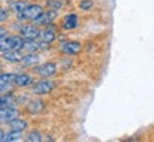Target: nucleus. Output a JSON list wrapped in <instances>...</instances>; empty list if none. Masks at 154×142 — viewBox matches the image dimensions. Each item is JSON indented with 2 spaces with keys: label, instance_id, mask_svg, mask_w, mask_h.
Segmentation results:
<instances>
[{
  "label": "nucleus",
  "instance_id": "14",
  "mask_svg": "<svg viewBox=\"0 0 154 142\" xmlns=\"http://www.w3.org/2000/svg\"><path fill=\"white\" fill-rule=\"evenodd\" d=\"M14 105V97L11 94L9 95H0V111L6 107H13Z\"/></svg>",
  "mask_w": 154,
  "mask_h": 142
},
{
  "label": "nucleus",
  "instance_id": "13",
  "mask_svg": "<svg viewBox=\"0 0 154 142\" xmlns=\"http://www.w3.org/2000/svg\"><path fill=\"white\" fill-rule=\"evenodd\" d=\"M9 127L11 128V131H19V132H23L24 129L27 128V122L24 119L20 118H14L11 121H9Z\"/></svg>",
  "mask_w": 154,
  "mask_h": 142
},
{
  "label": "nucleus",
  "instance_id": "4",
  "mask_svg": "<svg viewBox=\"0 0 154 142\" xmlns=\"http://www.w3.org/2000/svg\"><path fill=\"white\" fill-rule=\"evenodd\" d=\"M35 73H37L38 76L44 77V78H50V77L55 76L57 66L54 63H44L42 66L35 67Z\"/></svg>",
  "mask_w": 154,
  "mask_h": 142
},
{
  "label": "nucleus",
  "instance_id": "25",
  "mask_svg": "<svg viewBox=\"0 0 154 142\" xmlns=\"http://www.w3.org/2000/svg\"><path fill=\"white\" fill-rule=\"evenodd\" d=\"M6 40H7V36H5V34H0V50H2V47L5 46Z\"/></svg>",
  "mask_w": 154,
  "mask_h": 142
},
{
  "label": "nucleus",
  "instance_id": "7",
  "mask_svg": "<svg viewBox=\"0 0 154 142\" xmlns=\"http://www.w3.org/2000/svg\"><path fill=\"white\" fill-rule=\"evenodd\" d=\"M20 115V111L14 107H6L0 111V122H9L11 119L17 118Z\"/></svg>",
  "mask_w": 154,
  "mask_h": 142
},
{
  "label": "nucleus",
  "instance_id": "23",
  "mask_svg": "<svg viewBox=\"0 0 154 142\" xmlns=\"http://www.w3.org/2000/svg\"><path fill=\"white\" fill-rule=\"evenodd\" d=\"M10 90H11V84H10V82L0 81V94H6V92H9Z\"/></svg>",
  "mask_w": 154,
  "mask_h": 142
},
{
  "label": "nucleus",
  "instance_id": "9",
  "mask_svg": "<svg viewBox=\"0 0 154 142\" xmlns=\"http://www.w3.org/2000/svg\"><path fill=\"white\" fill-rule=\"evenodd\" d=\"M62 27L65 28V30H74V28L78 27V16L75 13H71L68 14L64 21H62Z\"/></svg>",
  "mask_w": 154,
  "mask_h": 142
},
{
  "label": "nucleus",
  "instance_id": "12",
  "mask_svg": "<svg viewBox=\"0 0 154 142\" xmlns=\"http://www.w3.org/2000/svg\"><path fill=\"white\" fill-rule=\"evenodd\" d=\"M33 82H34L33 78L28 76V74H17L16 80H14V84L17 85V87H20V88H23V87H30Z\"/></svg>",
  "mask_w": 154,
  "mask_h": 142
},
{
  "label": "nucleus",
  "instance_id": "20",
  "mask_svg": "<svg viewBox=\"0 0 154 142\" xmlns=\"http://www.w3.org/2000/svg\"><path fill=\"white\" fill-rule=\"evenodd\" d=\"M26 141L27 142H41L42 141V137H41V134L40 132H30L27 135V138H26Z\"/></svg>",
  "mask_w": 154,
  "mask_h": 142
},
{
  "label": "nucleus",
  "instance_id": "5",
  "mask_svg": "<svg viewBox=\"0 0 154 142\" xmlns=\"http://www.w3.org/2000/svg\"><path fill=\"white\" fill-rule=\"evenodd\" d=\"M57 17V10H48V11H42L40 17L34 20V23L37 26H50V24L55 20Z\"/></svg>",
  "mask_w": 154,
  "mask_h": 142
},
{
  "label": "nucleus",
  "instance_id": "24",
  "mask_svg": "<svg viewBox=\"0 0 154 142\" xmlns=\"http://www.w3.org/2000/svg\"><path fill=\"white\" fill-rule=\"evenodd\" d=\"M7 19V11L5 9H0V23H3Z\"/></svg>",
  "mask_w": 154,
  "mask_h": 142
},
{
  "label": "nucleus",
  "instance_id": "19",
  "mask_svg": "<svg viewBox=\"0 0 154 142\" xmlns=\"http://www.w3.org/2000/svg\"><path fill=\"white\" fill-rule=\"evenodd\" d=\"M16 77L17 74H13V73H0V81H3V82H14L16 80Z\"/></svg>",
  "mask_w": 154,
  "mask_h": 142
},
{
  "label": "nucleus",
  "instance_id": "27",
  "mask_svg": "<svg viewBox=\"0 0 154 142\" xmlns=\"http://www.w3.org/2000/svg\"><path fill=\"white\" fill-rule=\"evenodd\" d=\"M0 71H2V67H0Z\"/></svg>",
  "mask_w": 154,
  "mask_h": 142
},
{
  "label": "nucleus",
  "instance_id": "8",
  "mask_svg": "<svg viewBox=\"0 0 154 142\" xmlns=\"http://www.w3.org/2000/svg\"><path fill=\"white\" fill-rule=\"evenodd\" d=\"M20 33H21V36L24 38H37V37H40L41 31L35 26H23L21 30H20Z\"/></svg>",
  "mask_w": 154,
  "mask_h": 142
},
{
  "label": "nucleus",
  "instance_id": "16",
  "mask_svg": "<svg viewBox=\"0 0 154 142\" xmlns=\"http://www.w3.org/2000/svg\"><path fill=\"white\" fill-rule=\"evenodd\" d=\"M40 37H41L42 41L50 43V44H51V43L57 38V36H55V33L52 31L51 28H47V30H44V31H41V33H40Z\"/></svg>",
  "mask_w": 154,
  "mask_h": 142
},
{
  "label": "nucleus",
  "instance_id": "22",
  "mask_svg": "<svg viewBox=\"0 0 154 142\" xmlns=\"http://www.w3.org/2000/svg\"><path fill=\"white\" fill-rule=\"evenodd\" d=\"M92 7H94V2H92V0H82L79 3L81 10H91Z\"/></svg>",
  "mask_w": 154,
  "mask_h": 142
},
{
  "label": "nucleus",
  "instance_id": "17",
  "mask_svg": "<svg viewBox=\"0 0 154 142\" xmlns=\"http://www.w3.org/2000/svg\"><path fill=\"white\" fill-rule=\"evenodd\" d=\"M27 2H24V0H16V2H11L10 3V9L14 10L16 13H21L24 11V9L27 7Z\"/></svg>",
  "mask_w": 154,
  "mask_h": 142
},
{
  "label": "nucleus",
  "instance_id": "2",
  "mask_svg": "<svg viewBox=\"0 0 154 142\" xmlns=\"http://www.w3.org/2000/svg\"><path fill=\"white\" fill-rule=\"evenodd\" d=\"M54 88H55V82L51 80L44 78V80L37 81V82L33 85V92L37 95H45V94H50Z\"/></svg>",
  "mask_w": 154,
  "mask_h": 142
},
{
  "label": "nucleus",
  "instance_id": "6",
  "mask_svg": "<svg viewBox=\"0 0 154 142\" xmlns=\"http://www.w3.org/2000/svg\"><path fill=\"white\" fill-rule=\"evenodd\" d=\"M81 50H82V46L78 41H65L61 46V51L66 56H75V54L81 53Z\"/></svg>",
  "mask_w": 154,
  "mask_h": 142
},
{
  "label": "nucleus",
  "instance_id": "15",
  "mask_svg": "<svg viewBox=\"0 0 154 142\" xmlns=\"http://www.w3.org/2000/svg\"><path fill=\"white\" fill-rule=\"evenodd\" d=\"M38 61H40V57H38L37 54H33V53L24 56L23 60H21V63H23L24 66H35Z\"/></svg>",
  "mask_w": 154,
  "mask_h": 142
},
{
  "label": "nucleus",
  "instance_id": "11",
  "mask_svg": "<svg viewBox=\"0 0 154 142\" xmlns=\"http://www.w3.org/2000/svg\"><path fill=\"white\" fill-rule=\"evenodd\" d=\"M45 108V104H44V101L41 99H35V101H30L27 104V111L30 114H40L42 109Z\"/></svg>",
  "mask_w": 154,
  "mask_h": 142
},
{
  "label": "nucleus",
  "instance_id": "1",
  "mask_svg": "<svg viewBox=\"0 0 154 142\" xmlns=\"http://www.w3.org/2000/svg\"><path fill=\"white\" fill-rule=\"evenodd\" d=\"M42 7L40 5H28L26 9H24V11H21V13H17L19 14V19L20 20H35L37 17H40L42 14Z\"/></svg>",
  "mask_w": 154,
  "mask_h": 142
},
{
  "label": "nucleus",
  "instance_id": "26",
  "mask_svg": "<svg viewBox=\"0 0 154 142\" xmlns=\"http://www.w3.org/2000/svg\"><path fill=\"white\" fill-rule=\"evenodd\" d=\"M5 137H6V134L3 132V129H0V142L5 141Z\"/></svg>",
  "mask_w": 154,
  "mask_h": 142
},
{
  "label": "nucleus",
  "instance_id": "3",
  "mask_svg": "<svg viewBox=\"0 0 154 142\" xmlns=\"http://www.w3.org/2000/svg\"><path fill=\"white\" fill-rule=\"evenodd\" d=\"M23 36H11V37H7L5 46L2 47L0 53L9 51V50H21L23 48Z\"/></svg>",
  "mask_w": 154,
  "mask_h": 142
},
{
  "label": "nucleus",
  "instance_id": "18",
  "mask_svg": "<svg viewBox=\"0 0 154 142\" xmlns=\"http://www.w3.org/2000/svg\"><path fill=\"white\" fill-rule=\"evenodd\" d=\"M20 138H21V132H19V131H11V132L6 134L5 142H14V141H19Z\"/></svg>",
  "mask_w": 154,
  "mask_h": 142
},
{
  "label": "nucleus",
  "instance_id": "10",
  "mask_svg": "<svg viewBox=\"0 0 154 142\" xmlns=\"http://www.w3.org/2000/svg\"><path fill=\"white\" fill-rule=\"evenodd\" d=\"M3 60L9 63H19L23 60V56L19 53V50H9V51H5L2 54Z\"/></svg>",
  "mask_w": 154,
  "mask_h": 142
},
{
  "label": "nucleus",
  "instance_id": "21",
  "mask_svg": "<svg viewBox=\"0 0 154 142\" xmlns=\"http://www.w3.org/2000/svg\"><path fill=\"white\" fill-rule=\"evenodd\" d=\"M47 5H48V7H51L52 10H60V9H62V2H60V0H48L47 2Z\"/></svg>",
  "mask_w": 154,
  "mask_h": 142
}]
</instances>
